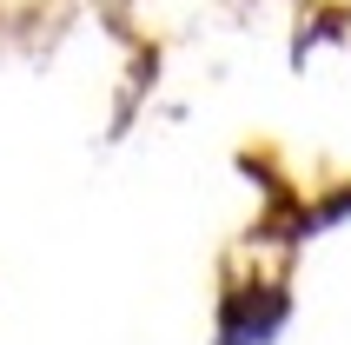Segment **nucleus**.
Returning <instances> with one entry per match:
<instances>
[]
</instances>
